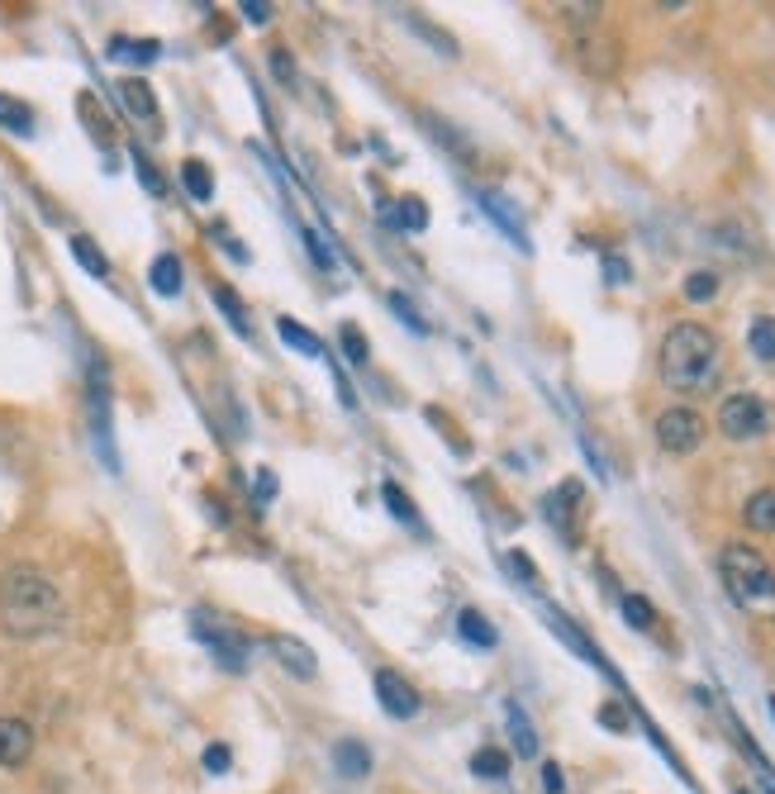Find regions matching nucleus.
Here are the masks:
<instances>
[{"mask_svg": "<svg viewBox=\"0 0 775 794\" xmlns=\"http://www.w3.org/2000/svg\"><path fill=\"white\" fill-rule=\"evenodd\" d=\"M58 624H62V595L43 571L10 567L0 576V628L10 638H43Z\"/></svg>", "mask_w": 775, "mask_h": 794, "instance_id": "nucleus-1", "label": "nucleus"}, {"mask_svg": "<svg viewBox=\"0 0 775 794\" xmlns=\"http://www.w3.org/2000/svg\"><path fill=\"white\" fill-rule=\"evenodd\" d=\"M724 372V347L704 324H676L661 339V381L680 395H704L718 385Z\"/></svg>", "mask_w": 775, "mask_h": 794, "instance_id": "nucleus-2", "label": "nucleus"}, {"mask_svg": "<svg viewBox=\"0 0 775 794\" xmlns=\"http://www.w3.org/2000/svg\"><path fill=\"white\" fill-rule=\"evenodd\" d=\"M718 571H724V586L737 605L747 609H762V605H775V571L762 561V552L747 542H728L724 552H718Z\"/></svg>", "mask_w": 775, "mask_h": 794, "instance_id": "nucleus-3", "label": "nucleus"}, {"mask_svg": "<svg viewBox=\"0 0 775 794\" xmlns=\"http://www.w3.org/2000/svg\"><path fill=\"white\" fill-rule=\"evenodd\" d=\"M771 423V410L762 404V395H728L724 404H718V429H724V438H733V443H752V438H762Z\"/></svg>", "mask_w": 775, "mask_h": 794, "instance_id": "nucleus-4", "label": "nucleus"}, {"mask_svg": "<svg viewBox=\"0 0 775 794\" xmlns=\"http://www.w3.org/2000/svg\"><path fill=\"white\" fill-rule=\"evenodd\" d=\"M657 443L671 457H690L704 443V419L695 410H685V404H676V410H666L657 419Z\"/></svg>", "mask_w": 775, "mask_h": 794, "instance_id": "nucleus-5", "label": "nucleus"}, {"mask_svg": "<svg viewBox=\"0 0 775 794\" xmlns=\"http://www.w3.org/2000/svg\"><path fill=\"white\" fill-rule=\"evenodd\" d=\"M376 699L391 718H414L419 714V690L395 670H376Z\"/></svg>", "mask_w": 775, "mask_h": 794, "instance_id": "nucleus-6", "label": "nucleus"}, {"mask_svg": "<svg viewBox=\"0 0 775 794\" xmlns=\"http://www.w3.org/2000/svg\"><path fill=\"white\" fill-rule=\"evenodd\" d=\"M196 638L209 643V651H215V661H219L224 670H243V661H248V647H243L234 633L219 628V624L209 628V619H200V614H196Z\"/></svg>", "mask_w": 775, "mask_h": 794, "instance_id": "nucleus-7", "label": "nucleus"}, {"mask_svg": "<svg viewBox=\"0 0 775 794\" xmlns=\"http://www.w3.org/2000/svg\"><path fill=\"white\" fill-rule=\"evenodd\" d=\"M272 651H276V661L286 666L295 680H314V676H320V661H314V651H310L301 638H291V633H276Z\"/></svg>", "mask_w": 775, "mask_h": 794, "instance_id": "nucleus-8", "label": "nucleus"}, {"mask_svg": "<svg viewBox=\"0 0 775 794\" xmlns=\"http://www.w3.org/2000/svg\"><path fill=\"white\" fill-rule=\"evenodd\" d=\"M33 756V728L24 718H0V766H24Z\"/></svg>", "mask_w": 775, "mask_h": 794, "instance_id": "nucleus-9", "label": "nucleus"}, {"mask_svg": "<svg viewBox=\"0 0 775 794\" xmlns=\"http://www.w3.org/2000/svg\"><path fill=\"white\" fill-rule=\"evenodd\" d=\"M333 766H339V775H347V781H366V775H372V752L362 743H352V737H343V743H333Z\"/></svg>", "mask_w": 775, "mask_h": 794, "instance_id": "nucleus-10", "label": "nucleus"}, {"mask_svg": "<svg viewBox=\"0 0 775 794\" xmlns=\"http://www.w3.org/2000/svg\"><path fill=\"white\" fill-rule=\"evenodd\" d=\"M119 100H125V110H129L134 119H144V125H157V100H153V86H148V81H138V77L119 81Z\"/></svg>", "mask_w": 775, "mask_h": 794, "instance_id": "nucleus-11", "label": "nucleus"}, {"mask_svg": "<svg viewBox=\"0 0 775 794\" xmlns=\"http://www.w3.org/2000/svg\"><path fill=\"white\" fill-rule=\"evenodd\" d=\"M576 504H580V486H576V481H567L561 490H552V496H548V519H552L567 538H576Z\"/></svg>", "mask_w": 775, "mask_h": 794, "instance_id": "nucleus-12", "label": "nucleus"}, {"mask_svg": "<svg viewBox=\"0 0 775 794\" xmlns=\"http://www.w3.org/2000/svg\"><path fill=\"white\" fill-rule=\"evenodd\" d=\"M743 519L756 533H775V490H756V496L743 504Z\"/></svg>", "mask_w": 775, "mask_h": 794, "instance_id": "nucleus-13", "label": "nucleus"}, {"mask_svg": "<svg viewBox=\"0 0 775 794\" xmlns=\"http://www.w3.org/2000/svg\"><path fill=\"white\" fill-rule=\"evenodd\" d=\"M457 633L471 643V647H496V628H490V619L481 609H462L457 614Z\"/></svg>", "mask_w": 775, "mask_h": 794, "instance_id": "nucleus-14", "label": "nucleus"}, {"mask_svg": "<svg viewBox=\"0 0 775 794\" xmlns=\"http://www.w3.org/2000/svg\"><path fill=\"white\" fill-rule=\"evenodd\" d=\"M148 281H153V291H157V295H176V291H182V257H176V253H163V257L153 262Z\"/></svg>", "mask_w": 775, "mask_h": 794, "instance_id": "nucleus-15", "label": "nucleus"}, {"mask_svg": "<svg viewBox=\"0 0 775 794\" xmlns=\"http://www.w3.org/2000/svg\"><path fill=\"white\" fill-rule=\"evenodd\" d=\"M481 205H485V215H490V219H500V224H504V234L514 238L519 248H528V234H523V224L514 219V209H509V200H504V196H496V190H485V196H481Z\"/></svg>", "mask_w": 775, "mask_h": 794, "instance_id": "nucleus-16", "label": "nucleus"}, {"mask_svg": "<svg viewBox=\"0 0 775 794\" xmlns=\"http://www.w3.org/2000/svg\"><path fill=\"white\" fill-rule=\"evenodd\" d=\"M276 333H281V343L295 347V352H305V357H320V352H324V343L314 339V333H310L305 324H295L291 314H286V320H276Z\"/></svg>", "mask_w": 775, "mask_h": 794, "instance_id": "nucleus-17", "label": "nucleus"}, {"mask_svg": "<svg viewBox=\"0 0 775 794\" xmlns=\"http://www.w3.org/2000/svg\"><path fill=\"white\" fill-rule=\"evenodd\" d=\"M381 215H385V224H395V228H410V234H419V228L429 224V209H424V200H400V205H385Z\"/></svg>", "mask_w": 775, "mask_h": 794, "instance_id": "nucleus-18", "label": "nucleus"}, {"mask_svg": "<svg viewBox=\"0 0 775 794\" xmlns=\"http://www.w3.org/2000/svg\"><path fill=\"white\" fill-rule=\"evenodd\" d=\"M504 718H509V733H514V747H519V756H533V752H538V733H533V723H528V714L519 709L514 699L504 704Z\"/></svg>", "mask_w": 775, "mask_h": 794, "instance_id": "nucleus-19", "label": "nucleus"}, {"mask_svg": "<svg viewBox=\"0 0 775 794\" xmlns=\"http://www.w3.org/2000/svg\"><path fill=\"white\" fill-rule=\"evenodd\" d=\"M471 771L481 775V781H504L509 775V752H500V747H481L471 756Z\"/></svg>", "mask_w": 775, "mask_h": 794, "instance_id": "nucleus-20", "label": "nucleus"}, {"mask_svg": "<svg viewBox=\"0 0 775 794\" xmlns=\"http://www.w3.org/2000/svg\"><path fill=\"white\" fill-rule=\"evenodd\" d=\"M0 129L29 134V129H33V110H29L24 100H14V96H0Z\"/></svg>", "mask_w": 775, "mask_h": 794, "instance_id": "nucleus-21", "label": "nucleus"}, {"mask_svg": "<svg viewBox=\"0 0 775 794\" xmlns=\"http://www.w3.org/2000/svg\"><path fill=\"white\" fill-rule=\"evenodd\" d=\"M182 182H186V190H190L196 200H215V176H209V167L196 163V157H190V163L182 167Z\"/></svg>", "mask_w": 775, "mask_h": 794, "instance_id": "nucleus-22", "label": "nucleus"}, {"mask_svg": "<svg viewBox=\"0 0 775 794\" xmlns=\"http://www.w3.org/2000/svg\"><path fill=\"white\" fill-rule=\"evenodd\" d=\"M157 52H163V43H157V39H115L110 43V58H125V62H153L157 58Z\"/></svg>", "mask_w": 775, "mask_h": 794, "instance_id": "nucleus-23", "label": "nucleus"}, {"mask_svg": "<svg viewBox=\"0 0 775 794\" xmlns=\"http://www.w3.org/2000/svg\"><path fill=\"white\" fill-rule=\"evenodd\" d=\"M72 257H77V262H81V267L91 272V276H110V262H105V253H100V248H96V243L86 238V234H77V238H72Z\"/></svg>", "mask_w": 775, "mask_h": 794, "instance_id": "nucleus-24", "label": "nucleus"}, {"mask_svg": "<svg viewBox=\"0 0 775 794\" xmlns=\"http://www.w3.org/2000/svg\"><path fill=\"white\" fill-rule=\"evenodd\" d=\"M404 24H410L414 33H424V39H429L438 52H443V58H457V39H452V33H443V29H433L424 14H404Z\"/></svg>", "mask_w": 775, "mask_h": 794, "instance_id": "nucleus-25", "label": "nucleus"}, {"mask_svg": "<svg viewBox=\"0 0 775 794\" xmlns=\"http://www.w3.org/2000/svg\"><path fill=\"white\" fill-rule=\"evenodd\" d=\"M747 343H752V352L762 362H775V320H756L752 333H747Z\"/></svg>", "mask_w": 775, "mask_h": 794, "instance_id": "nucleus-26", "label": "nucleus"}, {"mask_svg": "<svg viewBox=\"0 0 775 794\" xmlns=\"http://www.w3.org/2000/svg\"><path fill=\"white\" fill-rule=\"evenodd\" d=\"M215 305L228 314V324H234L238 333H248V310H243V300L228 291V286H215Z\"/></svg>", "mask_w": 775, "mask_h": 794, "instance_id": "nucleus-27", "label": "nucleus"}, {"mask_svg": "<svg viewBox=\"0 0 775 794\" xmlns=\"http://www.w3.org/2000/svg\"><path fill=\"white\" fill-rule=\"evenodd\" d=\"M624 619L638 628V633H647L651 624H657V609H651L642 595H624Z\"/></svg>", "mask_w": 775, "mask_h": 794, "instance_id": "nucleus-28", "label": "nucleus"}, {"mask_svg": "<svg viewBox=\"0 0 775 794\" xmlns=\"http://www.w3.org/2000/svg\"><path fill=\"white\" fill-rule=\"evenodd\" d=\"M718 295V276L714 272H690V276H685V300H699V305H704V300H714Z\"/></svg>", "mask_w": 775, "mask_h": 794, "instance_id": "nucleus-29", "label": "nucleus"}, {"mask_svg": "<svg viewBox=\"0 0 775 794\" xmlns=\"http://www.w3.org/2000/svg\"><path fill=\"white\" fill-rule=\"evenodd\" d=\"M339 343H343V352H347V362H352V366H366V357H372V347H366L362 329H352V324L339 333Z\"/></svg>", "mask_w": 775, "mask_h": 794, "instance_id": "nucleus-30", "label": "nucleus"}, {"mask_svg": "<svg viewBox=\"0 0 775 794\" xmlns=\"http://www.w3.org/2000/svg\"><path fill=\"white\" fill-rule=\"evenodd\" d=\"M381 496H385V504H391V514H395V519H404V523H419L414 504H410V496H400V486H385Z\"/></svg>", "mask_w": 775, "mask_h": 794, "instance_id": "nucleus-31", "label": "nucleus"}, {"mask_svg": "<svg viewBox=\"0 0 775 794\" xmlns=\"http://www.w3.org/2000/svg\"><path fill=\"white\" fill-rule=\"evenodd\" d=\"M391 310H395V314H400V320H404V324H410L414 333H429V324H424V320H419V310H414V305H410V300H404L400 291L391 295Z\"/></svg>", "mask_w": 775, "mask_h": 794, "instance_id": "nucleus-32", "label": "nucleus"}, {"mask_svg": "<svg viewBox=\"0 0 775 794\" xmlns=\"http://www.w3.org/2000/svg\"><path fill=\"white\" fill-rule=\"evenodd\" d=\"M628 276H632V267L624 257H605V281L609 286H628Z\"/></svg>", "mask_w": 775, "mask_h": 794, "instance_id": "nucleus-33", "label": "nucleus"}, {"mask_svg": "<svg viewBox=\"0 0 775 794\" xmlns=\"http://www.w3.org/2000/svg\"><path fill=\"white\" fill-rule=\"evenodd\" d=\"M243 20H248V24H267L272 20V6H267V0H243Z\"/></svg>", "mask_w": 775, "mask_h": 794, "instance_id": "nucleus-34", "label": "nucleus"}, {"mask_svg": "<svg viewBox=\"0 0 775 794\" xmlns=\"http://www.w3.org/2000/svg\"><path fill=\"white\" fill-rule=\"evenodd\" d=\"M228 762H234V756H228V747H205V771H228Z\"/></svg>", "mask_w": 775, "mask_h": 794, "instance_id": "nucleus-35", "label": "nucleus"}, {"mask_svg": "<svg viewBox=\"0 0 775 794\" xmlns=\"http://www.w3.org/2000/svg\"><path fill=\"white\" fill-rule=\"evenodd\" d=\"M138 176H144V186L153 190V196H163V190H167V182L153 171V163H144V157H138Z\"/></svg>", "mask_w": 775, "mask_h": 794, "instance_id": "nucleus-36", "label": "nucleus"}, {"mask_svg": "<svg viewBox=\"0 0 775 794\" xmlns=\"http://www.w3.org/2000/svg\"><path fill=\"white\" fill-rule=\"evenodd\" d=\"M542 790H548V794H561V790H567V781H561V766H557V762L542 766Z\"/></svg>", "mask_w": 775, "mask_h": 794, "instance_id": "nucleus-37", "label": "nucleus"}, {"mask_svg": "<svg viewBox=\"0 0 775 794\" xmlns=\"http://www.w3.org/2000/svg\"><path fill=\"white\" fill-rule=\"evenodd\" d=\"M272 72L281 77V81H295V67H291V58L281 48H272Z\"/></svg>", "mask_w": 775, "mask_h": 794, "instance_id": "nucleus-38", "label": "nucleus"}, {"mask_svg": "<svg viewBox=\"0 0 775 794\" xmlns=\"http://www.w3.org/2000/svg\"><path fill=\"white\" fill-rule=\"evenodd\" d=\"M509 567H514V571L528 580V586H538V571H533V561H528L523 552H514V557H509Z\"/></svg>", "mask_w": 775, "mask_h": 794, "instance_id": "nucleus-39", "label": "nucleus"}, {"mask_svg": "<svg viewBox=\"0 0 775 794\" xmlns=\"http://www.w3.org/2000/svg\"><path fill=\"white\" fill-rule=\"evenodd\" d=\"M600 723H605V728H628L624 709H614V704H605V709H600Z\"/></svg>", "mask_w": 775, "mask_h": 794, "instance_id": "nucleus-40", "label": "nucleus"}, {"mask_svg": "<svg viewBox=\"0 0 775 794\" xmlns=\"http://www.w3.org/2000/svg\"><path fill=\"white\" fill-rule=\"evenodd\" d=\"M305 243H310V253H314V262H320V267H333V257L324 253V243H320V234H305Z\"/></svg>", "mask_w": 775, "mask_h": 794, "instance_id": "nucleus-41", "label": "nucleus"}, {"mask_svg": "<svg viewBox=\"0 0 775 794\" xmlns=\"http://www.w3.org/2000/svg\"><path fill=\"white\" fill-rule=\"evenodd\" d=\"M276 496V481H272V471H262L257 476V500H272Z\"/></svg>", "mask_w": 775, "mask_h": 794, "instance_id": "nucleus-42", "label": "nucleus"}, {"mask_svg": "<svg viewBox=\"0 0 775 794\" xmlns=\"http://www.w3.org/2000/svg\"><path fill=\"white\" fill-rule=\"evenodd\" d=\"M733 794H747V790H733Z\"/></svg>", "mask_w": 775, "mask_h": 794, "instance_id": "nucleus-43", "label": "nucleus"}]
</instances>
